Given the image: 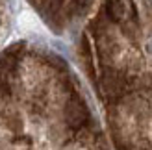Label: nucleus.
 Instances as JSON below:
<instances>
[{"label":"nucleus","instance_id":"7ed1b4c3","mask_svg":"<svg viewBox=\"0 0 152 150\" xmlns=\"http://www.w3.org/2000/svg\"><path fill=\"white\" fill-rule=\"evenodd\" d=\"M7 24H10V2L7 0H0V43L6 37Z\"/></svg>","mask_w":152,"mask_h":150},{"label":"nucleus","instance_id":"f257e3e1","mask_svg":"<svg viewBox=\"0 0 152 150\" xmlns=\"http://www.w3.org/2000/svg\"><path fill=\"white\" fill-rule=\"evenodd\" d=\"M0 150H98L65 67L37 47L0 58Z\"/></svg>","mask_w":152,"mask_h":150},{"label":"nucleus","instance_id":"f03ea898","mask_svg":"<svg viewBox=\"0 0 152 150\" xmlns=\"http://www.w3.org/2000/svg\"><path fill=\"white\" fill-rule=\"evenodd\" d=\"M28 2L35 7V11L52 30L63 32L93 7L95 0H28Z\"/></svg>","mask_w":152,"mask_h":150}]
</instances>
